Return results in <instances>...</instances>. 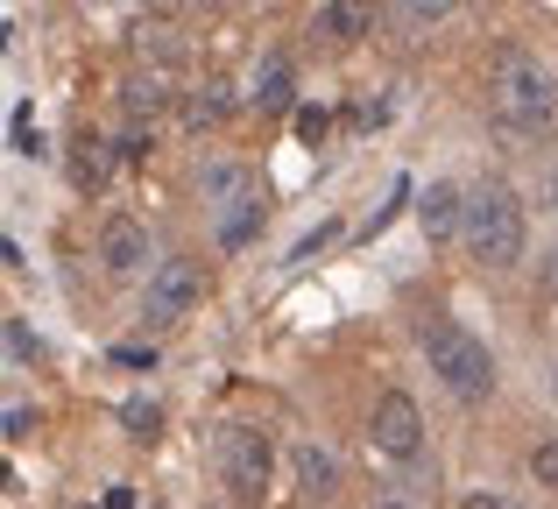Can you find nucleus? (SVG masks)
Masks as SVG:
<instances>
[{"label": "nucleus", "instance_id": "1", "mask_svg": "<svg viewBox=\"0 0 558 509\" xmlns=\"http://www.w3.org/2000/svg\"><path fill=\"white\" fill-rule=\"evenodd\" d=\"M488 113H495V128H502L509 142L551 135L558 128V78H551L545 57L523 50V43L495 50V64H488Z\"/></svg>", "mask_w": 558, "mask_h": 509}, {"label": "nucleus", "instance_id": "2", "mask_svg": "<svg viewBox=\"0 0 558 509\" xmlns=\"http://www.w3.org/2000/svg\"><path fill=\"white\" fill-rule=\"evenodd\" d=\"M523 241H531V220H523V198L509 184H474L466 192V249H474L481 269H517Z\"/></svg>", "mask_w": 558, "mask_h": 509}, {"label": "nucleus", "instance_id": "3", "mask_svg": "<svg viewBox=\"0 0 558 509\" xmlns=\"http://www.w3.org/2000/svg\"><path fill=\"white\" fill-rule=\"evenodd\" d=\"M417 340H424V361H432V375H438V383H446L460 403H481V397L495 389V354L460 326V318H424Z\"/></svg>", "mask_w": 558, "mask_h": 509}, {"label": "nucleus", "instance_id": "4", "mask_svg": "<svg viewBox=\"0 0 558 509\" xmlns=\"http://www.w3.org/2000/svg\"><path fill=\"white\" fill-rule=\"evenodd\" d=\"M219 482L233 488L241 502H262L276 482V446L262 425H227L219 432Z\"/></svg>", "mask_w": 558, "mask_h": 509}, {"label": "nucleus", "instance_id": "5", "mask_svg": "<svg viewBox=\"0 0 558 509\" xmlns=\"http://www.w3.org/2000/svg\"><path fill=\"white\" fill-rule=\"evenodd\" d=\"M198 298H205V269L191 255H170V262H156L149 283H142V318H149V326H178V318L198 312Z\"/></svg>", "mask_w": 558, "mask_h": 509}, {"label": "nucleus", "instance_id": "6", "mask_svg": "<svg viewBox=\"0 0 558 509\" xmlns=\"http://www.w3.org/2000/svg\"><path fill=\"white\" fill-rule=\"evenodd\" d=\"M368 439H375V453H389V460H417V446H424V417H417V403H410L403 389L375 397V411H368Z\"/></svg>", "mask_w": 558, "mask_h": 509}, {"label": "nucleus", "instance_id": "7", "mask_svg": "<svg viewBox=\"0 0 558 509\" xmlns=\"http://www.w3.org/2000/svg\"><path fill=\"white\" fill-rule=\"evenodd\" d=\"M99 262H107L113 283H135L142 262H149V234H142V220H128V213H107V220H99Z\"/></svg>", "mask_w": 558, "mask_h": 509}, {"label": "nucleus", "instance_id": "8", "mask_svg": "<svg viewBox=\"0 0 558 509\" xmlns=\"http://www.w3.org/2000/svg\"><path fill=\"white\" fill-rule=\"evenodd\" d=\"M290 474H298L304 502H332V488H340V460H332L326 446H312V439L290 446Z\"/></svg>", "mask_w": 558, "mask_h": 509}, {"label": "nucleus", "instance_id": "9", "mask_svg": "<svg viewBox=\"0 0 558 509\" xmlns=\"http://www.w3.org/2000/svg\"><path fill=\"white\" fill-rule=\"evenodd\" d=\"M417 220H424V241H452V234H466V192H460V184H424Z\"/></svg>", "mask_w": 558, "mask_h": 509}, {"label": "nucleus", "instance_id": "10", "mask_svg": "<svg viewBox=\"0 0 558 509\" xmlns=\"http://www.w3.org/2000/svg\"><path fill=\"white\" fill-rule=\"evenodd\" d=\"M178 99V85H170V71L163 64H149V71H128V85H121V107L135 113V121H156V113Z\"/></svg>", "mask_w": 558, "mask_h": 509}, {"label": "nucleus", "instance_id": "11", "mask_svg": "<svg viewBox=\"0 0 558 509\" xmlns=\"http://www.w3.org/2000/svg\"><path fill=\"white\" fill-rule=\"evenodd\" d=\"M381 22L403 28V43H424L432 28L452 22V8H446V0H403V8H381Z\"/></svg>", "mask_w": 558, "mask_h": 509}, {"label": "nucleus", "instance_id": "12", "mask_svg": "<svg viewBox=\"0 0 558 509\" xmlns=\"http://www.w3.org/2000/svg\"><path fill=\"white\" fill-rule=\"evenodd\" d=\"M290 93H298V71H290V57H262V64H255V107H262V113H283Z\"/></svg>", "mask_w": 558, "mask_h": 509}, {"label": "nucleus", "instance_id": "13", "mask_svg": "<svg viewBox=\"0 0 558 509\" xmlns=\"http://www.w3.org/2000/svg\"><path fill=\"white\" fill-rule=\"evenodd\" d=\"M113 142H99V135H78L71 142V184H78V192H99V184H107V170H113Z\"/></svg>", "mask_w": 558, "mask_h": 509}, {"label": "nucleus", "instance_id": "14", "mask_svg": "<svg viewBox=\"0 0 558 509\" xmlns=\"http://www.w3.org/2000/svg\"><path fill=\"white\" fill-rule=\"evenodd\" d=\"M227 113H233V85H227V78H205L198 93L184 99V121H191V128H219Z\"/></svg>", "mask_w": 558, "mask_h": 509}, {"label": "nucleus", "instance_id": "15", "mask_svg": "<svg viewBox=\"0 0 558 509\" xmlns=\"http://www.w3.org/2000/svg\"><path fill=\"white\" fill-rule=\"evenodd\" d=\"M312 22H318V28H326V36H332V43H354V36H368V28L381 22V14H375V8H318V14H312Z\"/></svg>", "mask_w": 558, "mask_h": 509}, {"label": "nucleus", "instance_id": "16", "mask_svg": "<svg viewBox=\"0 0 558 509\" xmlns=\"http://www.w3.org/2000/svg\"><path fill=\"white\" fill-rule=\"evenodd\" d=\"M121 425H128V439H156V432H163V403H156V397H128Z\"/></svg>", "mask_w": 558, "mask_h": 509}, {"label": "nucleus", "instance_id": "17", "mask_svg": "<svg viewBox=\"0 0 558 509\" xmlns=\"http://www.w3.org/2000/svg\"><path fill=\"white\" fill-rule=\"evenodd\" d=\"M255 220H262L255 192H247V198H233V206L219 213V241H227V249H241V241H247V227H255Z\"/></svg>", "mask_w": 558, "mask_h": 509}, {"label": "nucleus", "instance_id": "18", "mask_svg": "<svg viewBox=\"0 0 558 509\" xmlns=\"http://www.w3.org/2000/svg\"><path fill=\"white\" fill-rule=\"evenodd\" d=\"M531 474H537V488H558V439L531 446Z\"/></svg>", "mask_w": 558, "mask_h": 509}, {"label": "nucleus", "instance_id": "19", "mask_svg": "<svg viewBox=\"0 0 558 509\" xmlns=\"http://www.w3.org/2000/svg\"><path fill=\"white\" fill-rule=\"evenodd\" d=\"M135 50H156V57H170V28H163V22H135Z\"/></svg>", "mask_w": 558, "mask_h": 509}, {"label": "nucleus", "instance_id": "20", "mask_svg": "<svg viewBox=\"0 0 558 509\" xmlns=\"http://www.w3.org/2000/svg\"><path fill=\"white\" fill-rule=\"evenodd\" d=\"M8 354H14V361H22V354L36 361V340H28V326H22V318H8Z\"/></svg>", "mask_w": 558, "mask_h": 509}, {"label": "nucleus", "instance_id": "21", "mask_svg": "<svg viewBox=\"0 0 558 509\" xmlns=\"http://www.w3.org/2000/svg\"><path fill=\"white\" fill-rule=\"evenodd\" d=\"M537 290H545V298L558 304V249H551L545 262H537Z\"/></svg>", "mask_w": 558, "mask_h": 509}, {"label": "nucleus", "instance_id": "22", "mask_svg": "<svg viewBox=\"0 0 558 509\" xmlns=\"http://www.w3.org/2000/svg\"><path fill=\"white\" fill-rule=\"evenodd\" d=\"M298 135H304V142H318V135H326V113H318V107H312V113H298Z\"/></svg>", "mask_w": 558, "mask_h": 509}, {"label": "nucleus", "instance_id": "23", "mask_svg": "<svg viewBox=\"0 0 558 509\" xmlns=\"http://www.w3.org/2000/svg\"><path fill=\"white\" fill-rule=\"evenodd\" d=\"M460 509H502V496H488V488H481V496H466Z\"/></svg>", "mask_w": 558, "mask_h": 509}, {"label": "nucleus", "instance_id": "24", "mask_svg": "<svg viewBox=\"0 0 558 509\" xmlns=\"http://www.w3.org/2000/svg\"><path fill=\"white\" fill-rule=\"evenodd\" d=\"M368 509H417V502H410V496H375Z\"/></svg>", "mask_w": 558, "mask_h": 509}, {"label": "nucleus", "instance_id": "25", "mask_svg": "<svg viewBox=\"0 0 558 509\" xmlns=\"http://www.w3.org/2000/svg\"><path fill=\"white\" fill-rule=\"evenodd\" d=\"M545 206L558 213V163H551V178H545Z\"/></svg>", "mask_w": 558, "mask_h": 509}, {"label": "nucleus", "instance_id": "26", "mask_svg": "<svg viewBox=\"0 0 558 509\" xmlns=\"http://www.w3.org/2000/svg\"><path fill=\"white\" fill-rule=\"evenodd\" d=\"M551 397H558V368H551Z\"/></svg>", "mask_w": 558, "mask_h": 509}]
</instances>
